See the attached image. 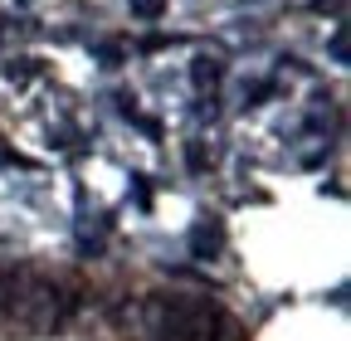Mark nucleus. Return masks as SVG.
I'll use <instances>...</instances> for the list:
<instances>
[{
  "label": "nucleus",
  "instance_id": "f257e3e1",
  "mask_svg": "<svg viewBox=\"0 0 351 341\" xmlns=\"http://www.w3.org/2000/svg\"><path fill=\"white\" fill-rule=\"evenodd\" d=\"M191 249H195V259L215 253V249H219V229H215V225H200V229L191 234Z\"/></svg>",
  "mask_w": 351,
  "mask_h": 341
},
{
  "label": "nucleus",
  "instance_id": "f03ea898",
  "mask_svg": "<svg viewBox=\"0 0 351 341\" xmlns=\"http://www.w3.org/2000/svg\"><path fill=\"white\" fill-rule=\"evenodd\" d=\"M215 78H219V64L215 59H200L195 64V83H215Z\"/></svg>",
  "mask_w": 351,
  "mask_h": 341
}]
</instances>
